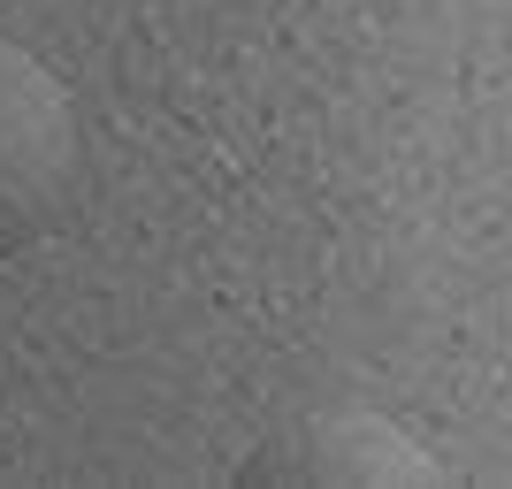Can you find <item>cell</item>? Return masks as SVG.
<instances>
[{
  "label": "cell",
  "mask_w": 512,
  "mask_h": 489,
  "mask_svg": "<svg viewBox=\"0 0 512 489\" xmlns=\"http://www.w3.org/2000/svg\"><path fill=\"white\" fill-rule=\"evenodd\" d=\"M77 176H85L77 92L31 46L0 39V260L31 253L62 222Z\"/></svg>",
  "instance_id": "1"
},
{
  "label": "cell",
  "mask_w": 512,
  "mask_h": 489,
  "mask_svg": "<svg viewBox=\"0 0 512 489\" xmlns=\"http://www.w3.org/2000/svg\"><path fill=\"white\" fill-rule=\"evenodd\" d=\"M237 482L245 489H344V482H444V467L421 451V436L390 421V413H367V405H321L283 421L276 436H260L245 459H237Z\"/></svg>",
  "instance_id": "2"
}]
</instances>
